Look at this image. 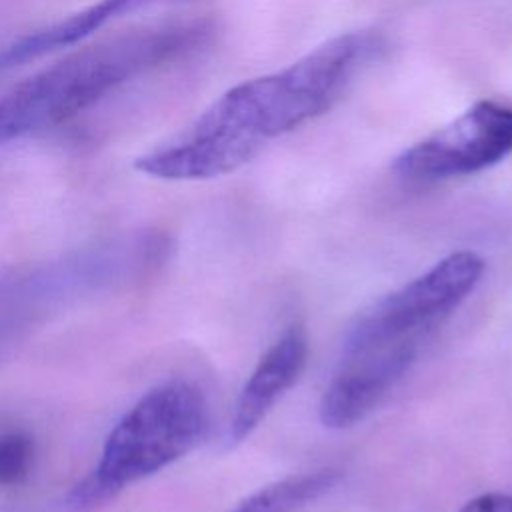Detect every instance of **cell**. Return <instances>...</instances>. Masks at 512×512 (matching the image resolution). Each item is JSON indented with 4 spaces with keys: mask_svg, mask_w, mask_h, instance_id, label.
<instances>
[{
    "mask_svg": "<svg viewBox=\"0 0 512 512\" xmlns=\"http://www.w3.org/2000/svg\"><path fill=\"white\" fill-rule=\"evenodd\" d=\"M376 48L366 32L342 34L284 70L224 92L178 138L136 158L158 180H208L250 162L270 140L322 114Z\"/></svg>",
    "mask_w": 512,
    "mask_h": 512,
    "instance_id": "obj_1",
    "label": "cell"
},
{
    "mask_svg": "<svg viewBox=\"0 0 512 512\" xmlns=\"http://www.w3.org/2000/svg\"><path fill=\"white\" fill-rule=\"evenodd\" d=\"M210 36L212 26L204 20L158 24L56 60L0 96V146L74 120L136 78L190 56Z\"/></svg>",
    "mask_w": 512,
    "mask_h": 512,
    "instance_id": "obj_2",
    "label": "cell"
},
{
    "mask_svg": "<svg viewBox=\"0 0 512 512\" xmlns=\"http://www.w3.org/2000/svg\"><path fill=\"white\" fill-rule=\"evenodd\" d=\"M208 430V402L184 380L150 388L108 432L94 468L66 494V512H90L194 450Z\"/></svg>",
    "mask_w": 512,
    "mask_h": 512,
    "instance_id": "obj_3",
    "label": "cell"
},
{
    "mask_svg": "<svg viewBox=\"0 0 512 512\" xmlns=\"http://www.w3.org/2000/svg\"><path fill=\"white\" fill-rule=\"evenodd\" d=\"M482 274L484 260L476 252H452L360 314L346 334L344 352L376 346L420 348L430 332L466 300Z\"/></svg>",
    "mask_w": 512,
    "mask_h": 512,
    "instance_id": "obj_4",
    "label": "cell"
},
{
    "mask_svg": "<svg viewBox=\"0 0 512 512\" xmlns=\"http://www.w3.org/2000/svg\"><path fill=\"white\" fill-rule=\"evenodd\" d=\"M158 236H132L0 278V322L30 318L68 298L136 278L164 252Z\"/></svg>",
    "mask_w": 512,
    "mask_h": 512,
    "instance_id": "obj_5",
    "label": "cell"
},
{
    "mask_svg": "<svg viewBox=\"0 0 512 512\" xmlns=\"http://www.w3.org/2000/svg\"><path fill=\"white\" fill-rule=\"evenodd\" d=\"M512 152V108L482 100L450 124L406 148L394 172L412 182L474 174Z\"/></svg>",
    "mask_w": 512,
    "mask_h": 512,
    "instance_id": "obj_6",
    "label": "cell"
},
{
    "mask_svg": "<svg viewBox=\"0 0 512 512\" xmlns=\"http://www.w3.org/2000/svg\"><path fill=\"white\" fill-rule=\"evenodd\" d=\"M418 346H376L344 352L342 364L320 398V420L348 428L370 414L414 364Z\"/></svg>",
    "mask_w": 512,
    "mask_h": 512,
    "instance_id": "obj_7",
    "label": "cell"
},
{
    "mask_svg": "<svg viewBox=\"0 0 512 512\" xmlns=\"http://www.w3.org/2000/svg\"><path fill=\"white\" fill-rule=\"evenodd\" d=\"M306 358V330L302 324H292L268 346L244 382L230 418V442H240L258 428L282 394L296 384Z\"/></svg>",
    "mask_w": 512,
    "mask_h": 512,
    "instance_id": "obj_8",
    "label": "cell"
},
{
    "mask_svg": "<svg viewBox=\"0 0 512 512\" xmlns=\"http://www.w3.org/2000/svg\"><path fill=\"white\" fill-rule=\"evenodd\" d=\"M174 2H186V0H98L86 6L84 10L70 14L60 22H54L50 26L36 30L34 42L40 52L52 54L60 48H68L78 42H84L94 32H98L100 28H104L106 24L122 16H128L152 6L174 4Z\"/></svg>",
    "mask_w": 512,
    "mask_h": 512,
    "instance_id": "obj_9",
    "label": "cell"
},
{
    "mask_svg": "<svg viewBox=\"0 0 512 512\" xmlns=\"http://www.w3.org/2000/svg\"><path fill=\"white\" fill-rule=\"evenodd\" d=\"M36 442L22 428L0 430V488L22 484L34 466Z\"/></svg>",
    "mask_w": 512,
    "mask_h": 512,
    "instance_id": "obj_10",
    "label": "cell"
},
{
    "mask_svg": "<svg viewBox=\"0 0 512 512\" xmlns=\"http://www.w3.org/2000/svg\"><path fill=\"white\" fill-rule=\"evenodd\" d=\"M458 512H512V494H482L468 500Z\"/></svg>",
    "mask_w": 512,
    "mask_h": 512,
    "instance_id": "obj_11",
    "label": "cell"
}]
</instances>
